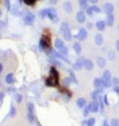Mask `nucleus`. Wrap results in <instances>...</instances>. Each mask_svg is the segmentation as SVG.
<instances>
[{"label":"nucleus","instance_id":"f257e3e1","mask_svg":"<svg viewBox=\"0 0 119 126\" xmlns=\"http://www.w3.org/2000/svg\"><path fill=\"white\" fill-rule=\"evenodd\" d=\"M58 84H59V73L54 67H51L50 76L46 79V86H56Z\"/></svg>","mask_w":119,"mask_h":126},{"label":"nucleus","instance_id":"f03ea898","mask_svg":"<svg viewBox=\"0 0 119 126\" xmlns=\"http://www.w3.org/2000/svg\"><path fill=\"white\" fill-rule=\"evenodd\" d=\"M60 31H62L64 39H65L67 41L72 40V34H71V30H69V25H68L67 22H63V23H62V26H60Z\"/></svg>","mask_w":119,"mask_h":126},{"label":"nucleus","instance_id":"7ed1b4c3","mask_svg":"<svg viewBox=\"0 0 119 126\" xmlns=\"http://www.w3.org/2000/svg\"><path fill=\"white\" fill-rule=\"evenodd\" d=\"M39 46H40L41 50H48V49L50 48V37H49L48 34L44 35V36H41Z\"/></svg>","mask_w":119,"mask_h":126},{"label":"nucleus","instance_id":"20e7f679","mask_svg":"<svg viewBox=\"0 0 119 126\" xmlns=\"http://www.w3.org/2000/svg\"><path fill=\"white\" fill-rule=\"evenodd\" d=\"M27 111H28V113H27V118L31 124L35 122V112H33V104L32 103H28L27 104Z\"/></svg>","mask_w":119,"mask_h":126},{"label":"nucleus","instance_id":"39448f33","mask_svg":"<svg viewBox=\"0 0 119 126\" xmlns=\"http://www.w3.org/2000/svg\"><path fill=\"white\" fill-rule=\"evenodd\" d=\"M23 22H24V25H27V26H32V25H33V22H35V14H33V13H31V12H27V14L23 17Z\"/></svg>","mask_w":119,"mask_h":126},{"label":"nucleus","instance_id":"423d86ee","mask_svg":"<svg viewBox=\"0 0 119 126\" xmlns=\"http://www.w3.org/2000/svg\"><path fill=\"white\" fill-rule=\"evenodd\" d=\"M85 62H86V59L85 58H78V59L76 61V63H73V68L74 70H82V67H85Z\"/></svg>","mask_w":119,"mask_h":126},{"label":"nucleus","instance_id":"0eeeda50","mask_svg":"<svg viewBox=\"0 0 119 126\" xmlns=\"http://www.w3.org/2000/svg\"><path fill=\"white\" fill-rule=\"evenodd\" d=\"M48 17L51 19L53 22H58V16H56V10L54 8L48 9Z\"/></svg>","mask_w":119,"mask_h":126},{"label":"nucleus","instance_id":"6e6552de","mask_svg":"<svg viewBox=\"0 0 119 126\" xmlns=\"http://www.w3.org/2000/svg\"><path fill=\"white\" fill-rule=\"evenodd\" d=\"M104 10L106 14H113V12H114V5L111 3H105L104 4Z\"/></svg>","mask_w":119,"mask_h":126},{"label":"nucleus","instance_id":"1a4fd4ad","mask_svg":"<svg viewBox=\"0 0 119 126\" xmlns=\"http://www.w3.org/2000/svg\"><path fill=\"white\" fill-rule=\"evenodd\" d=\"M76 18H77V22H78V23H83V22H86V14H85V12L83 10H79L78 13H77Z\"/></svg>","mask_w":119,"mask_h":126},{"label":"nucleus","instance_id":"9d476101","mask_svg":"<svg viewBox=\"0 0 119 126\" xmlns=\"http://www.w3.org/2000/svg\"><path fill=\"white\" fill-rule=\"evenodd\" d=\"M78 40H85L86 37H87V30H85V28H81L79 31H78V34H77V36H76Z\"/></svg>","mask_w":119,"mask_h":126},{"label":"nucleus","instance_id":"9b49d317","mask_svg":"<svg viewBox=\"0 0 119 126\" xmlns=\"http://www.w3.org/2000/svg\"><path fill=\"white\" fill-rule=\"evenodd\" d=\"M87 13L88 16H92L94 13H100V8L99 7H96V5H92V7H88L87 8Z\"/></svg>","mask_w":119,"mask_h":126},{"label":"nucleus","instance_id":"f8f14e48","mask_svg":"<svg viewBox=\"0 0 119 126\" xmlns=\"http://www.w3.org/2000/svg\"><path fill=\"white\" fill-rule=\"evenodd\" d=\"M88 108H90V111L91 112H97L99 111V103H97V100H92L88 104Z\"/></svg>","mask_w":119,"mask_h":126},{"label":"nucleus","instance_id":"ddd939ff","mask_svg":"<svg viewBox=\"0 0 119 126\" xmlns=\"http://www.w3.org/2000/svg\"><path fill=\"white\" fill-rule=\"evenodd\" d=\"M63 8H64V10H65L67 13H72V10H73V7H72V3L71 1H64Z\"/></svg>","mask_w":119,"mask_h":126},{"label":"nucleus","instance_id":"4468645a","mask_svg":"<svg viewBox=\"0 0 119 126\" xmlns=\"http://www.w3.org/2000/svg\"><path fill=\"white\" fill-rule=\"evenodd\" d=\"M103 43H104V37H103V35H101V34H97V35L95 36V44L100 46V45H103Z\"/></svg>","mask_w":119,"mask_h":126},{"label":"nucleus","instance_id":"2eb2a0df","mask_svg":"<svg viewBox=\"0 0 119 126\" xmlns=\"http://www.w3.org/2000/svg\"><path fill=\"white\" fill-rule=\"evenodd\" d=\"M96 27H97L99 31H104L105 27H106V22L105 21H97L96 22Z\"/></svg>","mask_w":119,"mask_h":126},{"label":"nucleus","instance_id":"dca6fc26","mask_svg":"<svg viewBox=\"0 0 119 126\" xmlns=\"http://www.w3.org/2000/svg\"><path fill=\"white\" fill-rule=\"evenodd\" d=\"M86 104H87V103H86L85 98H78V99H77V107H78V108H85Z\"/></svg>","mask_w":119,"mask_h":126},{"label":"nucleus","instance_id":"f3484780","mask_svg":"<svg viewBox=\"0 0 119 126\" xmlns=\"http://www.w3.org/2000/svg\"><path fill=\"white\" fill-rule=\"evenodd\" d=\"M94 85H95L96 89L104 88V85H103V79H95V80H94Z\"/></svg>","mask_w":119,"mask_h":126},{"label":"nucleus","instance_id":"a211bd4d","mask_svg":"<svg viewBox=\"0 0 119 126\" xmlns=\"http://www.w3.org/2000/svg\"><path fill=\"white\" fill-rule=\"evenodd\" d=\"M5 82L9 84V85L14 84V76H13V73H8V75L5 76Z\"/></svg>","mask_w":119,"mask_h":126},{"label":"nucleus","instance_id":"6ab92c4d","mask_svg":"<svg viewBox=\"0 0 119 126\" xmlns=\"http://www.w3.org/2000/svg\"><path fill=\"white\" fill-rule=\"evenodd\" d=\"M106 26H113L114 25V16L113 14H108L106 16Z\"/></svg>","mask_w":119,"mask_h":126},{"label":"nucleus","instance_id":"aec40b11","mask_svg":"<svg viewBox=\"0 0 119 126\" xmlns=\"http://www.w3.org/2000/svg\"><path fill=\"white\" fill-rule=\"evenodd\" d=\"M9 10H10V13L13 16H18V14H19V12H21L17 5H10V9H9Z\"/></svg>","mask_w":119,"mask_h":126},{"label":"nucleus","instance_id":"412c9836","mask_svg":"<svg viewBox=\"0 0 119 126\" xmlns=\"http://www.w3.org/2000/svg\"><path fill=\"white\" fill-rule=\"evenodd\" d=\"M85 68H86V70H88V71L92 70V68H94V63H92V61L86 59V62H85Z\"/></svg>","mask_w":119,"mask_h":126},{"label":"nucleus","instance_id":"4be33fe9","mask_svg":"<svg viewBox=\"0 0 119 126\" xmlns=\"http://www.w3.org/2000/svg\"><path fill=\"white\" fill-rule=\"evenodd\" d=\"M64 46H65V45H64V43L60 39H56V40H55V48H56V49H59V50H60V49H63Z\"/></svg>","mask_w":119,"mask_h":126},{"label":"nucleus","instance_id":"5701e85b","mask_svg":"<svg viewBox=\"0 0 119 126\" xmlns=\"http://www.w3.org/2000/svg\"><path fill=\"white\" fill-rule=\"evenodd\" d=\"M73 49L76 50L77 54H81V53H82V48H81L79 43H74V44H73Z\"/></svg>","mask_w":119,"mask_h":126},{"label":"nucleus","instance_id":"b1692460","mask_svg":"<svg viewBox=\"0 0 119 126\" xmlns=\"http://www.w3.org/2000/svg\"><path fill=\"white\" fill-rule=\"evenodd\" d=\"M105 64H106V61H105L104 58H101V57L97 58V66L99 67H101V68H103V67H105Z\"/></svg>","mask_w":119,"mask_h":126},{"label":"nucleus","instance_id":"393cba45","mask_svg":"<svg viewBox=\"0 0 119 126\" xmlns=\"http://www.w3.org/2000/svg\"><path fill=\"white\" fill-rule=\"evenodd\" d=\"M39 16H40L41 19H42V18H45V17H48V9H42V10H40Z\"/></svg>","mask_w":119,"mask_h":126},{"label":"nucleus","instance_id":"a878e982","mask_svg":"<svg viewBox=\"0 0 119 126\" xmlns=\"http://www.w3.org/2000/svg\"><path fill=\"white\" fill-rule=\"evenodd\" d=\"M16 113H17V109H16V107L13 106V104H10V111H9V115H10L12 117H14V116H16Z\"/></svg>","mask_w":119,"mask_h":126},{"label":"nucleus","instance_id":"bb28decb","mask_svg":"<svg viewBox=\"0 0 119 126\" xmlns=\"http://www.w3.org/2000/svg\"><path fill=\"white\" fill-rule=\"evenodd\" d=\"M79 1V7L83 9V8H87V3H88V0H78Z\"/></svg>","mask_w":119,"mask_h":126},{"label":"nucleus","instance_id":"cd10ccee","mask_svg":"<svg viewBox=\"0 0 119 126\" xmlns=\"http://www.w3.org/2000/svg\"><path fill=\"white\" fill-rule=\"evenodd\" d=\"M95 118H90V120H87V122H86V126H94L95 125Z\"/></svg>","mask_w":119,"mask_h":126},{"label":"nucleus","instance_id":"c85d7f7f","mask_svg":"<svg viewBox=\"0 0 119 126\" xmlns=\"http://www.w3.org/2000/svg\"><path fill=\"white\" fill-rule=\"evenodd\" d=\"M59 53H60V54H63V55H68V48H65V46H64L63 49H60V50H59Z\"/></svg>","mask_w":119,"mask_h":126},{"label":"nucleus","instance_id":"c756f323","mask_svg":"<svg viewBox=\"0 0 119 126\" xmlns=\"http://www.w3.org/2000/svg\"><path fill=\"white\" fill-rule=\"evenodd\" d=\"M90 112H91V111H90V108H88V106H86V107L83 108V116H85V117H87V116H88V113H90Z\"/></svg>","mask_w":119,"mask_h":126},{"label":"nucleus","instance_id":"7c9ffc66","mask_svg":"<svg viewBox=\"0 0 119 126\" xmlns=\"http://www.w3.org/2000/svg\"><path fill=\"white\" fill-rule=\"evenodd\" d=\"M22 99H23V97H22L21 94H16V102H17V103H21Z\"/></svg>","mask_w":119,"mask_h":126},{"label":"nucleus","instance_id":"2f4dec72","mask_svg":"<svg viewBox=\"0 0 119 126\" xmlns=\"http://www.w3.org/2000/svg\"><path fill=\"white\" fill-rule=\"evenodd\" d=\"M111 82H113V85H114V86H119V79H117V77H113Z\"/></svg>","mask_w":119,"mask_h":126},{"label":"nucleus","instance_id":"473e14b6","mask_svg":"<svg viewBox=\"0 0 119 126\" xmlns=\"http://www.w3.org/2000/svg\"><path fill=\"white\" fill-rule=\"evenodd\" d=\"M23 3H26L27 5H33V4L36 3V0H24Z\"/></svg>","mask_w":119,"mask_h":126},{"label":"nucleus","instance_id":"72a5a7b5","mask_svg":"<svg viewBox=\"0 0 119 126\" xmlns=\"http://www.w3.org/2000/svg\"><path fill=\"white\" fill-rule=\"evenodd\" d=\"M108 57H109V59H114V58H115V53H114V52H109Z\"/></svg>","mask_w":119,"mask_h":126},{"label":"nucleus","instance_id":"f704fd0d","mask_svg":"<svg viewBox=\"0 0 119 126\" xmlns=\"http://www.w3.org/2000/svg\"><path fill=\"white\" fill-rule=\"evenodd\" d=\"M111 126H119V120H111Z\"/></svg>","mask_w":119,"mask_h":126},{"label":"nucleus","instance_id":"c9c22d12","mask_svg":"<svg viewBox=\"0 0 119 126\" xmlns=\"http://www.w3.org/2000/svg\"><path fill=\"white\" fill-rule=\"evenodd\" d=\"M71 80H73V82H74V84H77V79H76L74 73H72V72H71Z\"/></svg>","mask_w":119,"mask_h":126},{"label":"nucleus","instance_id":"e433bc0d","mask_svg":"<svg viewBox=\"0 0 119 126\" xmlns=\"http://www.w3.org/2000/svg\"><path fill=\"white\" fill-rule=\"evenodd\" d=\"M4 95H5V94H4L3 91H0V104H1L3 100H4Z\"/></svg>","mask_w":119,"mask_h":126},{"label":"nucleus","instance_id":"4c0bfd02","mask_svg":"<svg viewBox=\"0 0 119 126\" xmlns=\"http://www.w3.org/2000/svg\"><path fill=\"white\" fill-rule=\"evenodd\" d=\"M1 27H7V22H0V28Z\"/></svg>","mask_w":119,"mask_h":126},{"label":"nucleus","instance_id":"58836bf2","mask_svg":"<svg viewBox=\"0 0 119 126\" xmlns=\"http://www.w3.org/2000/svg\"><path fill=\"white\" fill-rule=\"evenodd\" d=\"M64 82H65V85H69L71 80H69V79H65V80H64Z\"/></svg>","mask_w":119,"mask_h":126},{"label":"nucleus","instance_id":"ea45409f","mask_svg":"<svg viewBox=\"0 0 119 126\" xmlns=\"http://www.w3.org/2000/svg\"><path fill=\"white\" fill-rule=\"evenodd\" d=\"M88 1L92 3V4H96V3H97V0H88Z\"/></svg>","mask_w":119,"mask_h":126},{"label":"nucleus","instance_id":"a19ab883","mask_svg":"<svg viewBox=\"0 0 119 126\" xmlns=\"http://www.w3.org/2000/svg\"><path fill=\"white\" fill-rule=\"evenodd\" d=\"M115 45H117V50L119 52V40H118V41H117V44H115Z\"/></svg>","mask_w":119,"mask_h":126},{"label":"nucleus","instance_id":"79ce46f5","mask_svg":"<svg viewBox=\"0 0 119 126\" xmlns=\"http://www.w3.org/2000/svg\"><path fill=\"white\" fill-rule=\"evenodd\" d=\"M56 1H58V0H50V3H51V4H56Z\"/></svg>","mask_w":119,"mask_h":126},{"label":"nucleus","instance_id":"37998d69","mask_svg":"<svg viewBox=\"0 0 119 126\" xmlns=\"http://www.w3.org/2000/svg\"><path fill=\"white\" fill-rule=\"evenodd\" d=\"M103 126H109V124L106 122V121H104V122H103Z\"/></svg>","mask_w":119,"mask_h":126},{"label":"nucleus","instance_id":"c03bdc74","mask_svg":"<svg viewBox=\"0 0 119 126\" xmlns=\"http://www.w3.org/2000/svg\"><path fill=\"white\" fill-rule=\"evenodd\" d=\"M1 71H3V64L0 63V73H1Z\"/></svg>","mask_w":119,"mask_h":126},{"label":"nucleus","instance_id":"a18cd8bd","mask_svg":"<svg viewBox=\"0 0 119 126\" xmlns=\"http://www.w3.org/2000/svg\"><path fill=\"white\" fill-rule=\"evenodd\" d=\"M1 14H3V12H1V9H0V17H1Z\"/></svg>","mask_w":119,"mask_h":126},{"label":"nucleus","instance_id":"49530a36","mask_svg":"<svg viewBox=\"0 0 119 126\" xmlns=\"http://www.w3.org/2000/svg\"><path fill=\"white\" fill-rule=\"evenodd\" d=\"M24 1V0H19V3H23Z\"/></svg>","mask_w":119,"mask_h":126},{"label":"nucleus","instance_id":"de8ad7c7","mask_svg":"<svg viewBox=\"0 0 119 126\" xmlns=\"http://www.w3.org/2000/svg\"><path fill=\"white\" fill-rule=\"evenodd\" d=\"M0 37H1V35H0Z\"/></svg>","mask_w":119,"mask_h":126},{"label":"nucleus","instance_id":"09e8293b","mask_svg":"<svg viewBox=\"0 0 119 126\" xmlns=\"http://www.w3.org/2000/svg\"><path fill=\"white\" fill-rule=\"evenodd\" d=\"M118 97H119V94H118Z\"/></svg>","mask_w":119,"mask_h":126}]
</instances>
